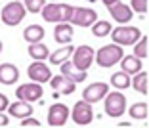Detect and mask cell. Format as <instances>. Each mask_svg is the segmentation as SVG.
Returning <instances> with one entry per match:
<instances>
[{"mask_svg":"<svg viewBox=\"0 0 149 128\" xmlns=\"http://www.w3.org/2000/svg\"><path fill=\"white\" fill-rule=\"evenodd\" d=\"M69 119H73V122L77 124V126H88V124L94 120L92 103L84 102V99L77 102V103H74V107H73V111L69 113Z\"/></svg>","mask_w":149,"mask_h":128,"instance_id":"obj_5","label":"cell"},{"mask_svg":"<svg viewBox=\"0 0 149 128\" xmlns=\"http://www.w3.org/2000/svg\"><path fill=\"white\" fill-rule=\"evenodd\" d=\"M88 2H97V0H88Z\"/></svg>","mask_w":149,"mask_h":128,"instance_id":"obj_36","label":"cell"},{"mask_svg":"<svg viewBox=\"0 0 149 128\" xmlns=\"http://www.w3.org/2000/svg\"><path fill=\"white\" fill-rule=\"evenodd\" d=\"M134 56L140 58V59H145L149 56V38H147V35L140 36V38L136 40V44H134Z\"/></svg>","mask_w":149,"mask_h":128,"instance_id":"obj_27","label":"cell"},{"mask_svg":"<svg viewBox=\"0 0 149 128\" xmlns=\"http://www.w3.org/2000/svg\"><path fill=\"white\" fill-rule=\"evenodd\" d=\"M109 35L113 42L118 46H134L136 40L141 36V33L136 27H115V29H111Z\"/></svg>","mask_w":149,"mask_h":128,"instance_id":"obj_4","label":"cell"},{"mask_svg":"<svg viewBox=\"0 0 149 128\" xmlns=\"http://www.w3.org/2000/svg\"><path fill=\"white\" fill-rule=\"evenodd\" d=\"M2 48H4V46H2V40H0V54H2Z\"/></svg>","mask_w":149,"mask_h":128,"instance_id":"obj_35","label":"cell"},{"mask_svg":"<svg viewBox=\"0 0 149 128\" xmlns=\"http://www.w3.org/2000/svg\"><path fill=\"white\" fill-rule=\"evenodd\" d=\"M48 82H50V86H52L57 94H63V96L73 94L74 88H77V82H73L71 79H67L65 75H56V77H52Z\"/></svg>","mask_w":149,"mask_h":128,"instance_id":"obj_13","label":"cell"},{"mask_svg":"<svg viewBox=\"0 0 149 128\" xmlns=\"http://www.w3.org/2000/svg\"><path fill=\"white\" fill-rule=\"evenodd\" d=\"M128 115L130 119H136V120H145L149 117V105L145 102H138V103H132L128 107Z\"/></svg>","mask_w":149,"mask_h":128,"instance_id":"obj_23","label":"cell"},{"mask_svg":"<svg viewBox=\"0 0 149 128\" xmlns=\"http://www.w3.org/2000/svg\"><path fill=\"white\" fill-rule=\"evenodd\" d=\"M69 113L71 111L65 103H52L48 109V126H65V122L69 120Z\"/></svg>","mask_w":149,"mask_h":128,"instance_id":"obj_8","label":"cell"},{"mask_svg":"<svg viewBox=\"0 0 149 128\" xmlns=\"http://www.w3.org/2000/svg\"><path fill=\"white\" fill-rule=\"evenodd\" d=\"M8 105H10V99L4 96V94H0V111H6Z\"/></svg>","mask_w":149,"mask_h":128,"instance_id":"obj_32","label":"cell"},{"mask_svg":"<svg viewBox=\"0 0 149 128\" xmlns=\"http://www.w3.org/2000/svg\"><path fill=\"white\" fill-rule=\"evenodd\" d=\"M44 21L48 23H59L61 21V4L59 2H50V4H44V8L40 10Z\"/></svg>","mask_w":149,"mask_h":128,"instance_id":"obj_18","label":"cell"},{"mask_svg":"<svg viewBox=\"0 0 149 128\" xmlns=\"http://www.w3.org/2000/svg\"><path fill=\"white\" fill-rule=\"evenodd\" d=\"M8 124H10V119L6 117L4 111H0V126H8Z\"/></svg>","mask_w":149,"mask_h":128,"instance_id":"obj_33","label":"cell"},{"mask_svg":"<svg viewBox=\"0 0 149 128\" xmlns=\"http://www.w3.org/2000/svg\"><path fill=\"white\" fill-rule=\"evenodd\" d=\"M90 27H92V35L96 38H103V36H107L111 33V23L103 21V19H96Z\"/></svg>","mask_w":149,"mask_h":128,"instance_id":"obj_26","label":"cell"},{"mask_svg":"<svg viewBox=\"0 0 149 128\" xmlns=\"http://www.w3.org/2000/svg\"><path fill=\"white\" fill-rule=\"evenodd\" d=\"M101 2H103V4H105L107 8H109V6H113L115 2H118V0H101Z\"/></svg>","mask_w":149,"mask_h":128,"instance_id":"obj_34","label":"cell"},{"mask_svg":"<svg viewBox=\"0 0 149 128\" xmlns=\"http://www.w3.org/2000/svg\"><path fill=\"white\" fill-rule=\"evenodd\" d=\"M44 35H46L44 27L36 25V23H33V25L25 27V31H23V38H25L29 44H33V42H42Z\"/></svg>","mask_w":149,"mask_h":128,"instance_id":"obj_21","label":"cell"},{"mask_svg":"<svg viewBox=\"0 0 149 128\" xmlns=\"http://www.w3.org/2000/svg\"><path fill=\"white\" fill-rule=\"evenodd\" d=\"M27 75H29V79H31L33 82L44 84V82H48V80L52 79V71H50V67L46 65L44 61L35 59L31 65L27 67Z\"/></svg>","mask_w":149,"mask_h":128,"instance_id":"obj_9","label":"cell"},{"mask_svg":"<svg viewBox=\"0 0 149 128\" xmlns=\"http://www.w3.org/2000/svg\"><path fill=\"white\" fill-rule=\"evenodd\" d=\"M109 13L111 17L115 19V21L118 23V25H126V23L132 21V17H134V12H132V8L128 4H123L120 0L118 2H115L113 6H109Z\"/></svg>","mask_w":149,"mask_h":128,"instance_id":"obj_11","label":"cell"},{"mask_svg":"<svg viewBox=\"0 0 149 128\" xmlns=\"http://www.w3.org/2000/svg\"><path fill=\"white\" fill-rule=\"evenodd\" d=\"M44 96V88L42 84L38 82H27V84H21L19 88H15V97L17 99H23V102H29V103H35V102H40Z\"/></svg>","mask_w":149,"mask_h":128,"instance_id":"obj_7","label":"cell"},{"mask_svg":"<svg viewBox=\"0 0 149 128\" xmlns=\"http://www.w3.org/2000/svg\"><path fill=\"white\" fill-rule=\"evenodd\" d=\"M111 84H113V88H117V90H126L128 86H130V75L124 73V71L113 73V75H111Z\"/></svg>","mask_w":149,"mask_h":128,"instance_id":"obj_25","label":"cell"},{"mask_svg":"<svg viewBox=\"0 0 149 128\" xmlns=\"http://www.w3.org/2000/svg\"><path fill=\"white\" fill-rule=\"evenodd\" d=\"M107 92H109V84L107 82H92L90 86L84 88L82 99L88 103H96V102H101Z\"/></svg>","mask_w":149,"mask_h":128,"instance_id":"obj_10","label":"cell"},{"mask_svg":"<svg viewBox=\"0 0 149 128\" xmlns=\"http://www.w3.org/2000/svg\"><path fill=\"white\" fill-rule=\"evenodd\" d=\"M19 79V69L13 63H2L0 65V84L4 86H12Z\"/></svg>","mask_w":149,"mask_h":128,"instance_id":"obj_16","label":"cell"},{"mask_svg":"<svg viewBox=\"0 0 149 128\" xmlns=\"http://www.w3.org/2000/svg\"><path fill=\"white\" fill-rule=\"evenodd\" d=\"M8 113L13 119H25V117L33 115V105L29 102H23V99H17L15 103H10L8 105Z\"/></svg>","mask_w":149,"mask_h":128,"instance_id":"obj_17","label":"cell"},{"mask_svg":"<svg viewBox=\"0 0 149 128\" xmlns=\"http://www.w3.org/2000/svg\"><path fill=\"white\" fill-rule=\"evenodd\" d=\"M21 126H23V128H29V126H36V128H38L40 122H38L36 119H31V115H29V117H25V119L21 120Z\"/></svg>","mask_w":149,"mask_h":128,"instance_id":"obj_31","label":"cell"},{"mask_svg":"<svg viewBox=\"0 0 149 128\" xmlns=\"http://www.w3.org/2000/svg\"><path fill=\"white\" fill-rule=\"evenodd\" d=\"M94 48L92 46H88V44H80V46H74L73 54H71V61H73L74 67H79V69L82 71H88L90 67H92L94 63Z\"/></svg>","mask_w":149,"mask_h":128,"instance_id":"obj_6","label":"cell"},{"mask_svg":"<svg viewBox=\"0 0 149 128\" xmlns=\"http://www.w3.org/2000/svg\"><path fill=\"white\" fill-rule=\"evenodd\" d=\"M50 2H59V0H50Z\"/></svg>","mask_w":149,"mask_h":128,"instance_id":"obj_37","label":"cell"},{"mask_svg":"<svg viewBox=\"0 0 149 128\" xmlns=\"http://www.w3.org/2000/svg\"><path fill=\"white\" fill-rule=\"evenodd\" d=\"M73 50H74V46L71 44H63L59 50H56V52H52L48 56V59H50V65H61L63 61H67V59L71 58V54H73Z\"/></svg>","mask_w":149,"mask_h":128,"instance_id":"obj_20","label":"cell"},{"mask_svg":"<svg viewBox=\"0 0 149 128\" xmlns=\"http://www.w3.org/2000/svg\"><path fill=\"white\" fill-rule=\"evenodd\" d=\"M44 4H46V0H25V10L31 13H40V10L44 8Z\"/></svg>","mask_w":149,"mask_h":128,"instance_id":"obj_29","label":"cell"},{"mask_svg":"<svg viewBox=\"0 0 149 128\" xmlns=\"http://www.w3.org/2000/svg\"><path fill=\"white\" fill-rule=\"evenodd\" d=\"M25 15H27L25 6H23L21 2H17V0H13V2L6 4L4 10L0 12V19H2V23H4V25H8V27L19 25V23L25 19Z\"/></svg>","mask_w":149,"mask_h":128,"instance_id":"obj_3","label":"cell"},{"mask_svg":"<svg viewBox=\"0 0 149 128\" xmlns=\"http://www.w3.org/2000/svg\"><path fill=\"white\" fill-rule=\"evenodd\" d=\"M97 19V12L92 8H74L73 12V17H71L69 23L77 27H90L94 21Z\"/></svg>","mask_w":149,"mask_h":128,"instance_id":"obj_12","label":"cell"},{"mask_svg":"<svg viewBox=\"0 0 149 128\" xmlns=\"http://www.w3.org/2000/svg\"><path fill=\"white\" fill-rule=\"evenodd\" d=\"M123 56H124L123 46H118V44H115V42H113V44L101 46V48L94 54V61H96L100 67H103V69H109V67L117 65V63L120 61Z\"/></svg>","mask_w":149,"mask_h":128,"instance_id":"obj_1","label":"cell"},{"mask_svg":"<svg viewBox=\"0 0 149 128\" xmlns=\"http://www.w3.org/2000/svg\"><path fill=\"white\" fill-rule=\"evenodd\" d=\"M73 12H74V6H71V4H61V21H63V23H69L71 17H73Z\"/></svg>","mask_w":149,"mask_h":128,"instance_id":"obj_30","label":"cell"},{"mask_svg":"<svg viewBox=\"0 0 149 128\" xmlns=\"http://www.w3.org/2000/svg\"><path fill=\"white\" fill-rule=\"evenodd\" d=\"M27 52H29V56H31L33 59H38V61H44V59H48V56H50L48 46L42 44V42H33V44H29Z\"/></svg>","mask_w":149,"mask_h":128,"instance_id":"obj_24","label":"cell"},{"mask_svg":"<svg viewBox=\"0 0 149 128\" xmlns=\"http://www.w3.org/2000/svg\"><path fill=\"white\" fill-rule=\"evenodd\" d=\"M59 73H61V75H65L67 79H71L73 82H77V84H79V82H84V80H86V77H88L86 71L79 69V67H74L73 61H69V59H67V61H63L61 65H59Z\"/></svg>","mask_w":149,"mask_h":128,"instance_id":"obj_14","label":"cell"},{"mask_svg":"<svg viewBox=\"0 0 149 128\" xmlns=\"http://www.w3.org/2000/svg\"><path fill=\"white\" fill-rule=\"evenodd\" d=\"M73 35H74V31H73V27H71V23L59 21L54 27V38H56L57 44H61V46L69 44L71 40H73Z\"/></svg>","mask_w":149,"mask_h":128,"instance_id":"obj_15","label":"cell"},{"mask_svg":"<svg viewBox=\"0 0 149 128\" xmlns=\"http://www.w3.org/2000/svg\"><path fill=\"white\" fill-rule=\"evenodd\" d=\"M17 2H21V0H17Z\"/></svg>","mask_w":149,"mask_h":128,"instance_id":"obj_38","label":"cell"},{"mask_svg":"<svg viewBox=\"0 0 149 128\" xmlns=\"http://www.w3.org/2000/svg\"><path fill=\"white\" fill-rule=\"evenodd\" d=\"M149 73L147 71H138L136 75H134V79H130V86L136 92L143 94V96H147L149 94Z\"/></svg>","mask_w":149,"mask_h":128,"instance_id":"obj_19","label":"cell"},{"mask_svg":"<svg viewBox=\"0 0 149 128\" xmlns=\"http://www.w3.org/2000/svg\"><path fill=\"white\" fill-rule=\"evenodd\" d=\"M118 63L123 65V71L128 73V75H136L138 71H141V59L136 58L134 54L132 56H123Z\"/></svg>","mask_w":149,"mask_h":128,"instance_id":"obj_22","label":"cell"},{"mask_svg":"<svg viewBox=\"0 0 149 128\" xmlns=\"http://www.w3.org/2000/svg\"><path fill=\"white\" fill-rule=\"evenodd\" d=\"M103 111L111 119H118V117L124 115V111H126V96L123 94V90H115V92L105 94V97H103Z\"/></svg>","mask_w":149,"mask_h":128,"instance_id":"obj_2","label":"cell"},{"mask_svg":"<svg viewBox=\"0 0 149 128\" xmlns=\"http://www.w3.org/2000/svg\"><path fill=\"white\" fill-rule=\"evenodd\" d=\"M132 12H138L140 15H145L149 10V0H130Z\"/></svg>","mask_w":149,"mask_h":128,"instance_id":"obj_28","label":"cell"}]
</instances>
